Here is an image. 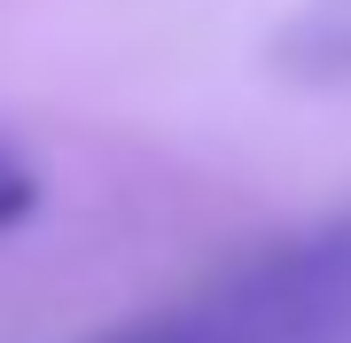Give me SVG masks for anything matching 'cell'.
I'll return each instance as SVG.
<instances>
[{
  "label": "cell",
  "mask_w": 351,
  "mask_h": 343,
  "mask_svg": "<svg viewBox=\"0 0 351 343\" xmlns=\"http://www.w3.org/2000/svg\"><path fill=\"white\" fill-rule=\"evenodd\" d=\"M274 71L297 86H351V0H304L274 31Z\"/></svg>",
  "instance_id": "7a4b0ae2"
},
{
  "label": "cell",
  "mask_w": 351,
  "mask_h": 343,
  "mask_svg": "<svg viewBox=\"0 0 351 343\" xmlns=\"http://www.w3.org/2000/svg\"><path fill=\"white\" fill-rule=\"evenodd\" d=\"M351 328V211L234 257L203 289L94 343H328Z\"/></svg>",
  "instance_id": "6da1fadb"
},
{
  "label": "cell",
  "mask_w": 351,
  "mask_h": 343,
  "mask_svg": "<svg viewBox=\"0 0 351 343\" xmlns=\"http://www.w3.org/2000/svg\"><path fill=\"white\" fill-rule=\"evenodd\" d=\"M32 203H39V172L24 164V149H16V140H0V234L24 227Z\"/></svg>",
  "instance_id": "3957f363"
}]
</instances>
